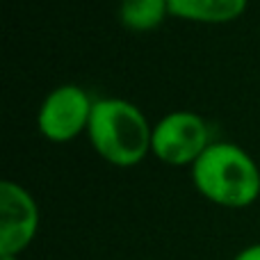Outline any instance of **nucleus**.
<instances>
[{
	"label": "nucleus",
	"mask_w": 260,
	"mask_h": 260,
	"mask_svg": "<svg viewBox=\"0 0 260 260\" xmlns=\"http://www.w3.org/2000/svg\"><path fill=\"white\" fill-rule=\"evenodd\" d=\"M167 16V0H121L119 7V21L130 32H151Z\"/></svg>",
	"instance_id": "nucleus-7"
},
{
	"label": "nucleus",
	"mask_w": 260,
	"mask_h": 260,
	"mask_svg": "<svg viewBox=\"0 0 260 260\" xmlns=\"http://www.w3.org/2000/svg\"><path fill=\"white\" fill-rule=\"evenodd\" d=\"M39 231V206L35 197L14 180L0 185V256H18Z\"/></svg>",
	"instance_id": "nucleus-5"
},
{
	"label": "nucleus",
	"mask_w": 260,
	"mask_h": 260,
	"mask_svg": "<svg viewBox=\"0 0 260 260\" xmlns=\"http://www.w3.org/2000/svg\"><path fill=\"white\" fill-rule=\"evenodd\" d=\"M210 128L194 112H169L153 126L151 153L171 167H192L210 146Z\"/></svg>",
	"instance_id": "nucleus-3"
},
{
	"label": "nucleus",
	"mask_w": 260,
	"mask_h": 260,
	"mask_svg": "<svg viewBox=\"0 0 260 260\" xmlns=\"http://www.w3.org/2000/svg\"><path fill=\"white\" fill-rule=\"evenodd\" d=\"M87 135L94 151L105 162L128 169L151 153L153 126L130 101L99 99L94 101Z\"/></svg>",
	"instance_id": "nucleus-2"
},
{
	"label": "nucleus",
	"mask_w": 260,
	"mask_h": 260,
	"mask_svg": "<svg viewBox=\"0 0 260 260\" xmlns=\"http://www.w3.org/2000/svg\"><path fill=\"white\" fill-rule=\"evenodd\" d=\"M192 183L201 197L221 208H247L260 197V169L238 144L212 142L192 165Z\"/></svg>",
	"instance_id": "nucleus-1"
},
{
	"label": "nucleus",
	"mask_w": 260,
	"mask_h": 260,
	"mask_svg": "<svg viewBox=\"0 0 260 260\" xmlns=\"http://www.w3.org/2000/svg\"><path fill=\"white\" fill-rule=\"evenodd\" d=\"M0 260H18V256H0Z\"/></svg>",
	"instance_id": "nucleus-9"
},
{
	"label": "nucleus",
	"mask_w": 260,
	"mask_h": 260,
	"mask_svg": "<svg viewBox=\"0 0 260 260\" xmlns=\"http://www.w3.org/2000/svg\"><path fill=\"white\" fill-rule=\"evenodd\" d=\"M247 5L249 0H167L169 16L208 25L235 21L244 14Z\"/></svg>",
	"instance_id": "nucleus-6"
},
{
	"label": "nucleus",
	"mask_w": 260,
	"mask_h": 260,
	"mask_svg": "<svg viewBox=\"0 0 260 260\" xmlns=\"http://www.w3.org/2000/svg\"><path fill=\"white\" fill-rule=\"evenodd\" d=\"M91 110H94V101L82 87H55L41 103L37 114V128L46 139L55 144L71 142L82 130L89 128Z\"/></svg>",
	"instance_id": "nucleus-4"
},
{
	"label": "nucleus",
	"mask_w": 260,
	"mask_h": 260,
	"mask_svg": "<svg viewBox=\"0 0 260 260\" xmlns=\"http://www.w3.org/2000/svg\"><path fill=\"white\" fill-rule=\"evenodd\" d=\"M233 260H260V244H251V247L242 249Z\"/></svg>",
	"instance_id": "nucleus-8"
}]
</instances>
